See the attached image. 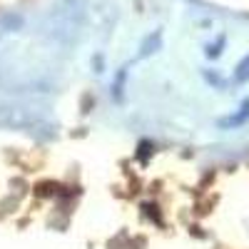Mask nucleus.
Segmentation results:
<instances>
[{"mask_svg": "<svg viewBox=\"0 0 249 249\" xmlns=\"http://www.w3.org/2000/svg\"><path fill=\"white\" fill-rule=\"evenodd\" d=\"M234 80L237 82H244V80H249V55L237 65V70H234Z\"/></svg>", "mask_w": 249, "mask_h": 249, "instance_id": "f257e3e1", "label": "nucleus"}]
</instances>
